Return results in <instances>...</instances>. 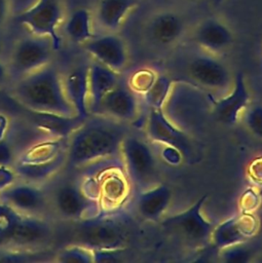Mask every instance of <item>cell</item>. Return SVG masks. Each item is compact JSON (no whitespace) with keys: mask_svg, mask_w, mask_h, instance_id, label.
<instances>
[{"mask_svg":"<svg viewBox=\"0 0 262 263\" xmlns=\"http://www.w3.org/2000/svg\"><path fill=\"white\" fill-rule=\"evenodd\" d=\"M122 123L102 114H90L70 135L66 163L70 167H82L120 155L127 134Z\"/></svg>","mask_w":262,"mask_h":263,"instance_id":"6da1fadb","label":"cell"},{"mask_svg":"<svg viewBox=\"0 0 262 263\" xmlns=\"http://www.w3.org/2000/svg\"><path fill=\"white\" fill-rule=\"evenodd\" d=\"M12 97L28 110L76 116L66 97L58 69L49 64L18 78L12 88Z\"/></svg>","mask_w":262,"mask_h":263,"instance_id":"7a4b0ae2","label":"cell"},{"mask_svg":"<svg viewBox=\"0 0 262 263\" xmlns=\"http://www.w3.org/2000/svg\"><path fill=\"white\" fill-rule=\"evenodd\" d=\"M72 242L90 250L125 249L130 233L126 215L119 211H102L92 218L75 221Z\"/></svg>","mask_w":262,"mask_h":263,"instance_id":"3957f363","label":"cell"},{"mask_svg":"<svg viewBox=\"0 0 262 263\" xmlns=\"http://www.w3.org/2000/svg\"><path fill=\"white\" fill-rule=\"evenodd\" d=\"M208 195H202L187 210L160 220L162 229L180 242L190 248H202L211 243L215 223L208 220L202 206Z\"/></svg>","mask_w":262,"mask_h":263,"instance_id":"277c9868","label":"cell"},{"mask_svg":"<svg viewBox=\"0 0 262 263\" xmlns=\"http://www.w3.org/2000/svg\"><path fill=\"white\" fill-rule=\"evenodd\" d=\"M201 88L189 82L174 83L162 107L164 114L180 128L188 133L202 120L209 107Z\"/></svg>","mask_w":262,"mask_h":263,"instance_id":"5b68a950","label":"cell"},{"mask_svg":"<svg viewBox=\"0 0 262 263\" xmlns=\"http://www.w3.org/2000/svg\"><path fill=\"white\" fill-rule=\"evenodd\" d=\"M120 156L133 183L144 189L152 186L157 175V162L151 147L144 139L126 134L121 143Z\"/></svg>","mask_w":262,"mask_h":263,"instance_id":"8992f818","label":"cell"},{"mask_svg":"<svg viewBox=\"0 0 262 263\" xmlns=\"http://www.w3.org/2000/svg\"><path fill=\"white\" fill-rule=\"evenodd\" d=\"M186 73L194 85L211 92L225 95L234 82V77L225 63L215 54L205 51L189 59Z\"/></svg>","mask_w":262,"mask_h":263,"instance_id":"52a82bcc","label":"cell"},{"mask_svg":"<svg viewBox=\"0 0 262 263\" xmlns=\"http://www.w3.org/2000/svg\"><path fill=\"white\" fill-rule=\"evenodd\" d=\"M63 16V0H36L31 6L21 11L15 20L25 26L31 34L49 37L57 51L62 46L58 28Z\"/></svg>","mask_w":262,"mask_h":263,"instance_id":"ba28073f","label":"cell"},{"mask_svg":"<svg viewBox=\"0 0 262 263\" xmlns=\"http://www.w3.org/2000/svg\"><path fill=\"white\" fill-rule=\"evenodd\" d=\"M50 200L57 214L70 222L92 218L102 212L99 201L84 193L79 181H63L55 185Z\"/></svg>","mask_w":262,"mask_h":263,"instance_id":"9c48e42d","label":"cell"},{"mask_svg":"<svg viewBox=\"0 0 262 263\" xmlns=\"http://www.w3.org/2000/svg\"><path fill=\"white\" fill-rule=\"evenodd\" d=\"M54 51L49 37L34 34L22 37L14 44L10 57L12 75L18 79L49 64Z\"/></svg>","mask_w":262,"mask_h":263,"instance_id":"30bf717a","label":"cell"},{"mask_svg":"<svg viewBox=\"0 0 262 263\" xmlns=\"http://www.w3.org/2000/svg\"><path fill=\"white\" fill-rule=\"evenodd\" d=\"M145 129L148 138L161 144L178 149L183 158H190L193 154V143L188 133L175 124L162 111L158 108H149Z\"/></svg>","mask_w":262,"mask_h":263,"instance_id":"8fae6325","label":"cell"},{"mask_svg":"<svg viewBox=\"0 0 262 263\" xmlns=\"http://www.w3.org/2000/svg\"><path fill=\"white\" fill-rule=\"evenodd\" d=\"M53 235L50 222L41 216L21 214L11 231L6 248L33 251L45 246Z\"/></svg>","mask_w":262,"mask_h":263,"instance_id":"7c38bea8","label":"cell"},{"mask_svg":"<svg viewBox=\"0 0 262 263\" xmlns=\"http://www.w3.org/2000/svg\"><path fill=\"white\" fill-rule=\"evenodd\" d=\"M95 61L120 73L128 63V50L125 41L114 32L93 36L82 44Z\"/></svg>","mask_w":262,"mask_h":263,"instance_id":"4fadbf2b","label":"cell"},{"mask_svg":"<svg viewBox=\"0 0 262 263\" xmlns=\"http://www.w3.org/2000/svg\"><path fill=\"white\" fill-rule=\"evenodd\" d=\"M251 95L242 73L234 76V82L230 90L218 100L212 101L211 112L214 118L225 125H234L242 111L251 103Z\"/></svg>","mask_w":262,"mask_h":263,"instance_id":"5bb4252c","label":"cell"},{"mask_svg":"<svg viewBox=\"0 0 262 263\" xmlns=\"http://www.w3.org/2000/svg\"><path fill=\"white\" fill-rule=\"evenodd\" d=\"M0 202L26 215L41 216L48 206V194L36 184L25 182L12 184L0 191Z\"/></svg>","mask_w":262,"mask_h":263,"instance_id":"9a60e30c","label":"cell"},{"mask_svg":"<svg viewBox=\"0 0 262 263\" xmlns=\"http://www.w3.org/2000/svg\"><path fill=\"white\" fill-rule=\"evenodd\" d=\"M98 114L120 122H132L139 114L137 93L121 79L103 99Z\"/></svg>","mask_w":262,"mask_h":263,"instance_id":"2e32d148","label":"cell"},{"mask_svg":"<svg viewBox=\"0 0 262 263\" xmlns=\"http://www.w3.org/2000/svg\"><path fill=\"white\" fill-rule=\"evenodd\" d=\"M257 224L250 215L233 216L215 225L211 236V245L217 251L247 242L255 233Z\"/></svg>","mask_w":262,"mask_h":263,"instance_id":"e0dca14e","label":"cell"},{"mask_svg":"<svg viewBox=\"0 0 262 263\" xmlns=\"http://www.w3.org/2000/svg\"><path fill=\"white\" fill-rule=\"evenodd\" d=\"M193 40L203 51L218 54L231 46L233 34L224 22L216 17H208L195 27Z\"/></svg>","mask_w":262,"mask_h":263,"instance_id":"ac0fdd59","label":"cell"},{"mask_svg":"<svg viewBox=\"0 0 262 263\" xmlns=\"http://www.w3.org/2000/svg\"><path fill=\"white\" fill-rule=\"evenodd\" d=\"M185 32L183 17L175 11H161L151 17L147 26L150 40L160 46L169 47L176 44Z\"/></svg>","mask_w":262,"mask_h":263,"instance_id":"d6986e66","label":"cell"},{"mask_svg":"<svg viewBox=\"0 0 262 263\" xmlns=\"http://www.w3.org/2000/svg\"><path fill=\"white\" fill-rule=\"evenodd\" d=\"M88 66L78 65L69 70L63 79V86L66 97L73 106L76 116L86 119L88 111Z\"/></svg>","mask_w":262,"mask_h":263,"instance_id":"ffe728a7","label":"cell"},{"mask_svg":"<svg viewBox=\"0 0 262 263\" xmlns=\"http://www.w3.org/2000/svg\"><path fill=\"white\" fill-rule=\"evenodd\" d=\"M171 200L172 190L170 187L164 184H156L139 192L135 200V208L143 220L157 222L162 219Z\"/></svg>","mask_w":262,"mask_h":263,"instance_id":"44dd1931","label":"cell"},{"mask_svg":"<svg viewBox=\"0 0 262 263\" xmlns=\"http://www.w3.org/2000/svg\"><path fill=\"white\" fill-rule=\"evenodd\" d=\"M120 80L119 73L107 66L92 61L88 66V111L98 114L105 96Z\"/></svg>","mask_w":262,"mask_h":263,"instance_id":"7402d4cb","label":"cell"},{"mask_svg":"<svg viewBox=\"0 0 262 263\" xmlns=\"http://www.w3.org/2000/svg\"><path fill=\"white\" fill-rule=\"evenodd\" d=\"M25 110L28 121L46 138H69L83 121L77 116L67 117L53 113Z\"/></svg>","mask_w":262,"mask_h":263,"instance_id":"603a6c76","label":"cell"},{"mask_svg":"<svg viewBox=\"0 0 262 263\" xmlns=\"http://www.w3.org/2000/svg\"><path fill=\"white\" fill-rule=\"evenodd\" d=\"M137 5L138 0H99L92 17L105 31L115 32Z\"/></svg>","mask_w":262,"mask_h":263,"instance_id":"cb8c5ba5","label":"cell"},{"mask_svg":"<svg viewBox=\"0 0 262 263\" xmlns=\"http://www.w3.org/2000/svg\"><path fill=\"white\" fill-rule=\"evenodd\" d=\"M69 138H45L24 148L13 163H42L68 149Z\"/></svg>","mask_w":262,"mask_h":263,"instance_id":"d4e9b609","label":"cell"},{"mask_svg":"<svg viewBox=\"0 0 262 263\" xmlns=\"http://www.w3.org/2000/svg\"><path fill=\"white\" fill-rule=\"evenodd\" d=\"M67 161V150H64L54 158L42 163H13V170L16 176L25 182L38 184L48 180L57 174Z\"/></svg>","mask_w":262,"mask_h":263,"instance_id":"484cf974","label":"cell"},{"mask_svg":"<svg viewBox=\"0 0 262 263\" xmlns=\"http://www.w3.org/2000/svg\"><path fill=\"white\" fill-rule=\"evenodd\" d=\"M92 13L84 7L74 9L66 18L64 31L74 43L83 44L95 36L92 31Z\"/></svg>","mask_w":262,"mask_h":263,"instance_id":"4316f807","label":"cell"},{"mask_svg":"<svg viewBox=\"0 0 262 263\" xmlns=\"http://www.w3.org/2000/svg\"><path fill=\"white\" fill-rule=\"evenodd\" d=\"M172 85L173 81L166 75L157 74L150 88L142 95L148 107L162 109L171 91Z\"/></svg>","mask_w":262,"mask_h":263,"instance_id":"83f0119b","label":"cell"},{"mask_svg":"<svg viewBox=\"0 0 262 263\" xmlns=\"http://www.w3.org/2000/svg\"><path fill=\"white\" fill-rule=\"evenodd\" d=\"M239 120L251 135L262 141V103H250Z\"/></svg>","mask_w":262,"mask_h":263,"instance_id":"f1b7e54d","label":"cell"},{"mask_svg":"<svg viewBox=\"0 0 262 263\" xmlns=\"http://www.w3.org/2000/svg\"><path fill=\"white\" fill-rule=\"evenodd\" d=\"M59 262H72V263H90L93 262L92 251L84 246L73 243L63 248L57 254Z\"/></svg>","mask_w":262,"mask_h":263,"instance_id":"f546056e","label":"cell"},{"mask_svg":"<svg viewBox=\"0 0 262 263\" xmlns=\"http://www.w3.org/2000/svg\"><path fill=\"white\" fill-rule=\"evenodd\" d=\"M220 260L227 263H247L254 256L253 250L247 246V242L236 243L218 251Z\"/></svg>","mask_w":262,"mask_h":263,"instance_id":"4dcf8cb0","label":"cell"},{"mask_svg":"<svg viewBox=\"0 0 262 263\" xmlns=\"http://www.w3.org/2000/svg\"><path fill=\"white\" fill-rule=\"evenodd\" d=\"M18 217V212L0 202V247L6 246Z\"/></svg>","mask_w":262,"mask_h":263,"instance_id":"1f68e13d","label":"cell"},{"mask_svg":"<svg viewBox=\"0 0 262 263\" xmlns=\"http://www.w3.org/2000/svg\"><path fill=\"white\" fill-rule=\"evenodd\" d=\"M157 74L149 69H142L135 72L128 79L127 84L136 93H145L154 82Z\"/></svg>","mask_w":262,"mask_h":263,"instance_id":"d6a6232c","label":"cell"},{"mask_svg":"<svg viewBox=\"0 0 262 263\" xmlns=\"http://www.w3.org/2000/svg\"><path fill=\"white\" fill-rule=\"evenodd\" d=\"M93 262L97 263H109L122 261L124 249H113V250H91Z\"/></svg>","mask_w":262,"mask_h":263,"instance_id":"836d02e7","label":"cell"},{"mask_svg":"<svg viewBox=\"0 0 262 263\" xmlns=\"http://www.w3.org/2000/svg\"><path fill=\"white\" fill-rule=\"evenodd\" d=\"M15 159L14 156V147L11 140L2 139L0 141V164H11Z\"/></svg>","mask_w":262,"mask_h":263,"instance_id":"e575fe53","label":"cell"},{"mask_svg":"<svg viewBox=\"0 0 262 263\" xmlns=\"http://www.w3.org/2000/svg\"><path fill=\"white\" fill-rule=\"evenodd\" d=\"M16 174L13 168L5 164H0V191L12 185L15 181Z\"/></svg>","mask_w":262,"mask_h":263,"instance_id":"d590c367","label":"cell"},{"mask_svg":"<svg viewBox=\"0 0 262 263\" xmlns=\"http://www.w3.org/2000/svg\"><path fill=\"white\" fill-rule=\"evenodd\" d=\"M161 156L167 163L173 165L179 164L183 159L182 153L178 149L170 146H163V149L161 151Z\"/></svg>","mask_w":262,"mask_h":263,"instance_id":"8d00e7d4","label":"cell"},{"mask_svg":"<svg viewBox=\"0 0 262 263\" xmlns=\"http://www.w3.org/2000/svg\"><path fill=\"white\" fill-rule=\"evenodd\" d=\"M10 12V1L0 0V27H2L8 18Z\"/></svg>","mask_w":262,"mask_h":263,"instance_id":"74e56055","label":"cell"},{"mask_svg":"<svg viewBox=\"0 0 262 263\" xmlns=\"http://www.w3.org/2000/svg\"><path fill=\"white\" fill-rule=\"evenodd\" d=\"M8 132V118L0 113V141L4 139Z\"/></svg>","mask_w":262,"mask_h":263,"instance_id":"f35d334b","label":"cell"},{"mask_svg":"<svg viewBox=\"0 0 262 263\" xmlns=\"http://www.w3.org/2000/svg\"><path fill=\"white\" fill-rule=\"evenodd\" d=\"M7 78V71L5 66L0 62V86H2Z\"/></svg>","mask_w":262,"mask_h":263,"instance_id":"ab89813d","label":"cell"},{"mask_svg":"<svg viewBox=\"0 0 262 263\" xmlns=\"http://www.w3.org/2000/svg\"><path fill=\"white\" fill-rule=\"evenodd\" d=\"M214 1V3H216V4H218V3H220L222 0H213Z\"/></svg>","mask_w":262,"mask_h":263,"instance_id":"60d3db41","label":"cell"}]
</instances>
